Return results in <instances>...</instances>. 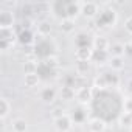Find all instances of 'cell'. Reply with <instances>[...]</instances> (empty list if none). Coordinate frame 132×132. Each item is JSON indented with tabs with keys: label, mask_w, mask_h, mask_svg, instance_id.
<instances>
[{
	"label": "cell",
	"mask_w": 132,
	"mask_h": 132,
	"mask_svg": "<svg viewBox=\"0 0 132 132\" xmlns=\"http://www.w3.org/2000/svg\"><path fill=\"white\" fill-rule=\"evenodd\" d=\"M54 127L59 130V132H69L72 129V120L69 115H62L59 118L54 120Z\"/></svg>",
	"instance_id": "cell-1"
},
{
	"label": "cell",
	"mask_w": 132,
	"mask_h": 132,
	"mask_svg": "<svg viewBox=\"0 0 132 132\" xmlns=\"http://www.w3.org/2000/svg\"><path fill=\"white\" fill-rule=\"evenodd\" d=\"M13 23H14V16L11 11H2L0 13V28L2 30H10L13 28Z\"/></svg>",
	"instance_id": "cell-2"
},
{
	"label": "cell",
	"mask_w": 132,
	"mask_h": 132,
	"mask_svg": "<svg viewBox=\"0 0 132 132\" xmlns=\"http://www.w3.org/2000/svg\"><path fill=\"white\" fill-rule=\"evenodd\" d=\"M81 13L86 17H95L98 13V5L95 2H84L81 3Z\"/></svg>",
	"instance_id": "cell-3"
},
{
	"label": "cell",
	"mask_w": 132,
	"mask_h": 132,
	"mask_svg": "<svg viewBox=\"0 0 132 132\" xmlns=\"http://www.w3.org/2000/svg\"><path fill=\"white\" fill-rule=\"evenodd\" d=\"M109 40L104 37V36H98L93 39V48L95 51H107L109 50Z\"/></svg>",
	"instance_id": "cell-4"
},
{
	"label": "cell",
	"mask_w": 132,
	"mask_h": 132,
	"mask_svg": "<svg viewBox=\"0 0 132 132\" xmlns=\"http://www.w3.org/2000/svg\"><path fill=\"white\" fill-rule=\"evenodd\" d=\"M39 73H25V78H23V82H25V87L28 89H33V87H37L39 86Z\"/></svg>",
	"instance_id": "cell-5"
},
{
	"label": "cell",
	"mask_w": 132,
	"mask_h": 132,
	"mask_svg": "<svg viewBox=\"0 0 132 132\" xmlns=\"http://www.w3.org/2000/svg\"><path fill=\"white\" fill-rule=\"evenodd\" d=\"M76 57L78 61H90L93 57V50H90L89 47H79L76 50Z\"/></svg>",
	"instance_id": "cell-6"
},
{
	"label": "cell",
	"mask_w": 132,
	"mask_h": 132,
	"mask_svg": "<svg viewBox=\"0 0 132 132\" xmlns=\"http://www.w3.org/2000/svg\"><path fill=\"white\" fill-rule=\"evenodd\" d=\"M76 100L79 101V103H87V101H90L92 100V90L89 89V87H82V89H78V92H76Z\"/></svg>",
	"instance_id": "cell-7"
},
{
	"label": "cell",
	"mask_w": 132,
	"mask_h": 132,
	"mask_svg": "<svg viewBox=\"0 0 132 132\" xmlns=\"http://www.w3.org/2000/svg\"><path fill=\"white\" fill-rule=\"evenodd\" d=\"M89 127H90V132H104L106 123H104V120H101V118H93V120H90Z\"/></svg>",
	"instance_id": "cell-8"
},
{
	"label": "cell",
	"mask_w": 132,
	"mask_h": 132,
	"mask_svg": "<svg viewBox=\"0 0 132 132\" xmlns=\"http://www.w3.org/2000/svg\"><path fill=\"white\" fill-rule=\"evenodd\" d=\"M11 112V103L8 101V98H2L0 100V118L5 120Z\"/></svg>",
	"instance_id": "cell-9"
},
{
	"label": "cell",
	"mask_w": 132,
	"mask_h": 132,
	"mask_svg": "<svg viewBox=\"0 0 132 132\" xmlns=\"http://www.w3.org/2000/svg\"><path fill=\"white\" fill-rule=\"evenodd\" d=\"M109 53L112 54V57H123V54H126L124 45L123 44H113L109 47Z\"/></svg>",
	"instance_id": "cell-10"
},
{
	"label": "cell",
	"mask_w": 132,
	"mask_h": 132,
	"mask_svg": "<svg viewBox=\"0 0 132 132\" xmlns=\"http://www.w3.org/2000/svg\"><path fill=\"white\" fill-rule=\"evenodd\" d=\"M54 98H56V92H54V89H51V87H45V89L40 92V100L45 101V103H51Z\"/></svg>",
	"instance_id": "cell-11"
},
{
	"label": "cell",
	"mask_w": 132,
	"mask_h": 132,
	"mask_svg": "<svg viewBox=\"0 0 132 132\" xmlns=\"http://www.w3.org/2000/svg\"><path fill=\"white\" fill-rule=\"evenodd\" d=\"M50 33H51V25H50L47 20H44V22H40V23L37 25V34H39V36L45 37V36H50Z\"/></svg>",
	"instance_id": "cell-12"
},
{
	"label": "cell",
	"mask_w": 132,
	"mask_h": 132,
	"mask_svg": "<svg viewBox=\"0 0 132 132\" xmlns=\"http://www.w3.org/2000/svg\"><path fill=\"white\" fill-rule=\"evenodd\" d=\"M27 129H28V124L23 118H17L13 121V130L14 132H27Z\"/></svg>",
	"instance_id": "cell-13"
},
{
	"label": "cell",
	"mask_w": 132,
	"mask_h": 132,
	"mask_svg": "<svg viewBox=\"0 0 132 132\" xmlns=\"http://www.w3.org/2000/svg\"><path fill=\"white\" fill-rule=\"evenodd\" d=\"M89 69H90L89 61H78V62H76V72H78V75L82 76L84 73L89 72Z\"/></svg>",
	"instance_id": "cell-14"
},
{
	"label": "cell",
	"mask_w": 132,
	"mask_h": 132,
	"mask_svg": "<svg viewBox=\"0 0 132 132\" xmlns=\"http://www.w3.org/2000/svg\"><path fill=\"white\" fill-rule=\"evenodd\" d=\"M73 28H75V23H73V20L72 19H62V22H61V30L64 31V33H70V31H73Z\"/></svg>",
	"instance_id": "cell-15"
},
{
	"label": "cell",
	"mask_w": 132,
	"mask_h": 132,
	"mask_svg": "<svg viewBox=\"0 0 132 132\" xmlns=\"http://www.w3.org/2000/svg\"><path fill=\"white\" fill-rule=\"evenodd\" d=\"M109 65H110L112 70H121L124 67V62H123L121 57H110L109 59Z\"/></svg>",
	"instance_id": "cell-16"
},
{
	"label": "cell",
	"mask_w": 132,
	"mask_h": 132,
	"mask_svg": "<svg viewBox=\"0 0 132 132\" xmlns=\"http://www.w3.org/2000/svg\"><path fill=\"white\" fill-rule=\"evenodd\" d=\"M0 40H10V42H14L13 28H10V30H0Z\"/></svg>",
	"instance_id": "cell-17"
},
{
	"label": "cell",
	"mask_w": 132,
	"mask_h": 132,
	"mask_svg": "<svg viewBox=\"0 0 132 132\" xmlns=\"http://www.w3.org/2000/svg\"><path fill=\"white\" fill-rule=\"evenodd\" d=\"M120 123H121L123 126L132 127V113H127V112H124V113L120 117Z\"/></svg>",
	"instance_id": "cell-18"
},
{
	"label": "cell",
	"mask_w": 132,
	"mask_h": 132,
	"mask_svg": "<svg viewBox=\"0 0 132 132\" xmlns=\"http://www.w3.org/2000/svg\"><path fill=\"white\" fill-rule=\"evenodd\" d=\"M61 95H62V100H72V98H75V90L72 87H64Z\"/></svg>",
	"instance_id": "cell-19"
},
{
	"label": "cell",
	"mask_w": 132,
	"mask_h": 132,
	"mask_svg": "<svg viewBox=\"0 0 132 132\" xmlns=\"http://www.w3.org/2000/svg\"><path fill=\"white\" fill-rule=\"evenodd\" d=\"M104 76H106L107 86H110V84H112V87L118 86V82H120V78H118V75H115V73H110V75H104Z\"/></svg>",
	"instance_id": "cell-20"
},
{
	"label": "cell",
	"mask_w": 132,
	"mask_h": 132,
	"mask_svg": "<svg viewBox=\"0 0 132 132\" xmlns=\"http://www.w3.org/2000/svg\"><path fill=\"white\" fill-rule=\"evenodd\" d=\"M25 73H37V67L33 61H28L25 64Z\"/></svg>",
	"instance_id": "cell-21"
},
{
	"label": "cell",
	"mask_w": 132,
	"mask_h": 132,
	"mask_svg": "<svg viewBox=\"0 0 132 132\" xmlns=\"http://www.w3.org/2000/svg\"><path fill=\"white\" fill-rule=\"evenodd\" d=\"M95 87H107V81H106V76L101 75V76H96L95 78Z\"/></svg>",
	"instance_id": "cell-22"
},
{
	"label": "cell",
	"mask_w": 132,
	"mask_h": 132,
	"mask_svg": "<svg viewBox=\"0 0 132 132\" xmlns=\"http://www.w3.org/2000/svg\"><path fill=\"white\" fill-rule=\"evenodd\" d=\"M124 112L132 113V98H124Z\"/></svg>",
	"instance_id": "cell-23"
},
{
	"label": "cell",
	"mask_w": 132,
	"mask_h": 132,
	"mask_svg": "<svg viewBox=\"0 0 132 132\" xmlns=\"http://www.w3.org/2000/svg\"><path fill=\"white\" fill-rule=\"evenodd\" d=\"M19 39H20V42H22V44H30V42H31V36H30V33H28V31H27V33H22Z\"/></svg>",
	"instance_id": "cell-24"
},
{
	"label": "cell",
	"mask_w": 132,
	"mask_h": 132,
	"mask_svg": "<svg viewBox=\"0 0 132 132\" xmlns=\"http://www.w3.org/2000/svg\"><path fill=\"white\" fill-rule=\"evenodd\" d=\"M124 30H126L129 34H132V16L126 19V22H124Z\"/></svg>",
	"instance_id": "cell-25"
},
{
	"label": "cell",
	"mask_w": 132,
	"mask_h": 132,
	"mask_svg": "<svg viewBox=\"0 0 132 132\" xmlns=\"http://www.w3.org/2000/svg\"><path fill=\"white\" fill-rule=\"evenodd\" d=\"M14 42H10V40H0V47H2V50H6L13 45Z\"/></svg>",
	"instance_id": "cell-26"
},
{
	"label": "cell",
	"mask_w": 132,
	"mask_h": 132,
	"mask_svg": "<svg viewBox=\"0 0 132 132\" xmlns=\"http://www.w3.org/2000/svg\"><path fill=\"white\" fill-rule=\"evenodd\" d=\"M124 51H126L127 54H132V44H127V45H124Z\"/></svg>",
	"instance_id": "cell-27"
},
{
	"label": "cell",
	"mask_w": 132,
	"mask_h": 132,
	"mask_svg": "<svg viewBox=\"0 0 132 132\" xmlns=\"http://www.w3.org/2000/svg\"><path fill=\"white\" fill-rule=\"evenodd\" d=\"M127 92L129 93H132V79L129 81V84H127Z\"/></svg>",
	"instance_id": "cell-28"
},
{
	"label": "cell",
	"mask_w": 132,
	"mask_h": 132,
	"mask_svg": "<svg viewBox=\"0 0 132 132\" xmlns=\"http://www.w3.org/2000/svg\"><path fill=\"white\" fill-rule=\"evenodd\" d=\"M130 132H132V127H130Z\"/></svg>",
	"instance_id": "cell-29"
}]
</instances>
